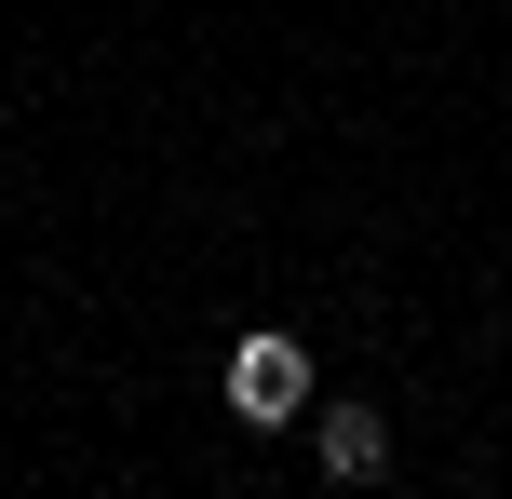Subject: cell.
I'll list each match as a JSON object with an SVG mask.
<instances>
[{
	"instance_id": "cell-1",
	"label": "cell",
	"mask_w": 512,
	"mask_h": 499,
	"mask_svg": "<svg viewBox=\"0 0 512 499\" xmlns=\"http://www.w3.org/2000/svg\"><path fill=\"white\" fill-rule=\"evenodd\" d=\"M230 419H243V432L310 419V351H297V338H243V351H230Z\"/></svg>"
},
{
	"instance_id": "cell-2",
	"label": "cell",
	"mask_w": 512,
	"mask_h": 499,
	"mask_svg": "<svg viewBox=\"0 0 512 499\" xmlns=\"http://www.w3.org/2000/svg\"><path fill=\"white\" fill-rule=\"evenodd\" d=\"M324 473H337V486H378V473H391L378 405H324Z\"/></svg>"
}]
</instances>
